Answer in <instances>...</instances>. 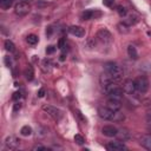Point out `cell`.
<instances>
[{
  "instance_id": "cell-31",
  "label": "cell",
  "mask_w": 151,
  "mask_h": 151,
  "mask_svg": "<svg viewBox=\"0 0 151 151\" xmlns=\"http://www.w3.org/2000/svg\"><path fill=\"white\" fill-rule=\"evenodd\" d=\"M103 4L105 5V6H112V4H113V0H103Z\"/></svg>"
},
{
  "instance_id": "cell-32",
  "label": "cell",
  "mask_w": 151,
  "mask_h": 151,
  "mask_svg": "<svg viewBox=\"0 0 151 151\" xmlns=\"http://www.w3.org/2000/svg\"><path fill=\"white\" fill-rule=\"evenodd\" d=\"M44 96H45V90H44V88H40L39 92H38V97H39V98H42Z\"/></svg>"
},
{
  "instance_id": "cell-15",
  "label": "cell",
  "mask_w": 151,
  "mask_h": 151,
  "mask_svg": "<svg viewBox=\"0 0 151 151\" xmlns=\"http://www.w3.org/2000/svg\"><path fill=\"white\" fill-rule=\"evenodd\" d=\"M140 144L147 149V150H151V134H144L140 137Z\"/></svg>"
},
{
  "instance_id": "cell-10",
  "label": "cell",
  "mask_w": 151,
  "mask_h": 151,
  "mask_svg": "<svg viewBox=\"0 0 151 151\" xmlns=\"http://www.w3.org/2000/svg\"><path fill=\"white\" fill-rule=\"evenodd\" d=\"M99 83H100V85L103 86V88L104 87H106L107 85H110V84H112V83H117L109 73H106L105 71L100 74V77H99Z\"/></svg>"
},
{
  "instance_id": "cell-13",
  "label": "cell",
  "mask_w": 151,
  "mask_h": 151,
  "mask_svg": "<svg viewBox=\"0 0 151 151\" xmlns=\"http://www.w3.org/2000/svg\"><path fill=\"white\" fill-rule=\"evenodd\" d=\"M106 106L109 109H111L112 111H119L122 107V100H117V99H111L109 98L106 101Z\"/></svg>"
},
{
  "instance_id": "cell-27",
  "label": "cell",
  "mask_w": 151,
  "mask_h": 151,
  "mask_svg": "<svg viewBox=\"0 0 151 151\" xmlns=\"http://www.w3.org/2000/svg\"><path fill=\"white\" fill-rule=\"evenodd\" d=\"M33 151H38V150H42V151H46L47 149L45 147V146H42V145H35L33 149H32Z\"/></svg>"
},
{
  "instance_id": "cell-21",
  "label": "cell",
  "mask_w": 151,
  "mask_h": 151,
  "mask_svg": "<svg viewBox=\"0 0 151 151\" xmlns=\"http://www.w3.org/2000/svg\"><path fill=\"white\" fill-rule=\"evenodd\" d=\"M26 40H27V42H28L29 45H37L38 41H39V38H38V35H35V34H29Z\"/></svg>"
},
{
  "instance_id": "cell-11",
  "label": "cell",
  "mask_w": 151,
  "mask_h": 151,
  "mask_svg": "<svg viewBox=\"0 0 151 151\" xmlns=\"http://www.w3.org/2000/svg\"><path fill=\"white\" fill-rule=\"evenodd\" d=\"M5 144H6V146H7L9 150H15V149L19 146L20 140H19L15 136H8V137L6 138V140H5Z\"/></svg>"
},
{
  "instance_id": "cell-22",
  "label": "cell",
  "mask_w": 151,
  "mask_h": 151,
  "mask_svg": "<svg viewBox=\"0 0 151 151\" xmlns=\"http://www.w3.org/2000/svg\"><path fill=\"white\" fill-rule=\"evenodd\" d=\"M20 133H21L22 136L27 137V136H29V134L32 133V127L28 126V125H24V126L20 129Z\"/></svg>"
},
{
  "instance_id": "cell-7",
  "label": "cell",
  "mask_w": 151,
  "mask_h": 151,
  "mask_svg": "<svg viewBox=\"0 0 151 151\" xmlns=\"http://www.w3.org/2000/svg\"><path fill=\"white\" fill-rule=\"evenodd\" d=\"M114 113L116 111H112L111 109H109L107 106H100L98 109V114L101 119H105V120H113V117H114Z\"/></svg>"
},
{
  "instance_id": "cell-14",
  "label": "cell",
  "mask_w": 151,
  "mask_h": 151,
  "mask_svg": "<svg viewBox=\"0 0 151 151\" xmlns=\"http://www.w3.org/2000/svg\"><path fill=\"white\" fill-rule=\"evenodd\" d=\"M68 32L72 35L77 37V38H83L85 35V29L83 27H80V26H71L68 28Z\"/></svg>"
},
{
  "instance_id": "cell-28",
  "label": "cell",
  "mask_w": 151,
  "mask_h": 151,
  "mask_svg": "<svg viewBox=\"0 0 151 151\" xmlns=\"http://www.w3.org/2000/svg\"><path fill=\"white\" fill-rule=\"evenodd\" d=\"M54 51H55V47H54V46H48V47L46 48V53H47V54H52Z\"/></svg>"
},
{
  "instance_id": "cell-20",
  "label": "cell",
  "mask_w": 151,
  "mask_h": 151,
  "mask_svg": "<svg viewBox=\"0 0 151 151\" xmlns=\"http://www.w3.org/2000/svg\"><path fill=\"white\" fill-rule=\"evenodd\" d=\"M4 46H5V50H6L7 52H9V53H12V52L15 51V45H14L11 40H5Z\"/></svg>"
},
{
  "instance_id": "cell-33",
  "label": "cell",
  "mask_w": 151,
  "mask_h": 151,
  "mask_svg": "<svg viewBox=\"0 0 151 151\" xmlns=\"http://www.w3.org/2000/svg\"><path fill=\"white\" fill-rule=\"evenodd\" d=\"M5 63H6V65L9 67V66H11V64H12V61H11V58H9V57H5Z\"/></svg>"
},
{
  "instance_id": "cell-29",
  "label": "cell",
  "mask_w": 151,
  "mask_h": 151,
  "mask_svg": "<svg viewBox=\"0 0 151 151\" xmlns=\"http://www.w3.org/2000/svg\"><path fill=\"white\" fill-rule=\"evenodd\" d=\"M12 98H13V100H15V101H17L18 99H20V98H21V93H20V92H14Z\"/></svg>"
},
{
  "instance_id": "cell-18",
  "label": "cell",
  "mask_w": 151,
  "mask_h": 151,
  "mask_svg": "<svg viewBox=\"0 0 151 151\" xmlns=\"http://www.w3.org/2000/svg\"><path fill=\"white\" fill-rule=\"evenodd\" d=\"M96 13H98V12H96V11H93V9H87V11H85V12L81 14V19H83V20L93 19V18H96Z\"/></svg>"
},
{
  "instance_id": "cell-9",
  "label": "cell",
  "mask_w": 151,
  "mask_h": 151,
  "mask_svg": "<svg viewBox=\"0 0 151 151\" xmlns=\"http://www.w3.org/2000/svg\"><path fill=\"white\" fill-rule=\"evenodd\" d=\"M106 149L109 151H123V150H127V146L122 142H111L106 144Z\"/></svg>"
},
{
  "instance_id": "cell-8",
  "label": "cell",
  "mask_w": 151,
  "mask_h": 151,
  "mask_svg": "<svg viewBox=\"0 0 151 151\" xmlns=\"http://www.w3.org/2000/svg\"><path fill=\"white\" fill-rule=\"evenodd\" d=\"M123 90H124V92L127 93V94H134L136 91H137L134 80H131V79L125 80L124 84H123Z\"/></svg>"
},
{
  "instance_id": "cell-16",
  "label": "cell",
  "mask_w": 151,
  "mask_h": 151,
  "mask_svg": "<svg viewBox=\"0 0 151 151\" xmlns=\"http://www.w3.org/2000/svg\"><path fill=\"white\" fill-rule=\"evenodd\" d=\"M124 18H125V19H124V21H123V22H124V24H126L129 27H130V26H132V25H134V24L138 21V18H137L136 15H133V14H129V15L126 14V17H124Z\"/></svg>"
},
{
  "instance_id": "cell-23",
  "label": "cell",
  "mask_w": 151,
  "mask_h": 151,
  "mask_svg": "<svg viewBox=\"0 0 151 151\" xmlns=\"http://www.w3.org/2000/svg\"><path fill=\"white\" fill-rule=\"evenodd\" d=\"M13 5V0H0V7L2 9H8Z\"/></svg>"
},
{
  "instance_id": "cell-26",
  "label": "cell",
  "mask_w": 151,
  "mask_h": 151,
  "mask_svg": "<svg viewBox=\"0 0 151 151\" xmlns=\"http://www.w3.org/2000/svg\"><path fill=\"white\" fill-rule=\"evenodd\" d=\"M74 142L77 143V144H79V145H81V144H84V142H85V139H84V137L81 136V134H76L74 136Z\"/></svg>"
},
{
  "instance_id": "cell-34",
  "label": "cell",
  "mask_w": 151,
  "mask_h": 151,
  "mask_svg": "<svg viewBox=\"0 0 151 151\" xmlns=\"http://www.w3.org/2000/svg\"><path fill=\"white\" fill-rule=\"evenodd\" d=\"M59 47H60V48H63V47H64V40H63V39L59 41Z\"/></svg>"
},
{
  "instance_id": "cell-19",
  "label": "cell",
  "mask_w": 151,
  "mask_h": 151,
  "mask_svg": "<svg viewBox=\"0 0 151 151\" xmlns=\"http://www.w3.org/2000/svg\"><path fill=\"white\" fill-rule=\"evenodd\" d=\"M24 74H25V78H26L28 81L33 80V78H34V71H33V67H32V66H27V67L25 68V71H24Z\"/></svg>"
},
{
  "instance_id": "cell-6",
  "label": "cell",
  "mask_w": 151,
  "mask_h": 151,
  "mask_svg": "<svg viewBox=\"0 0 151 151\" xmlns=\"http://www.w3.org/2000/svg\"><path fill=\"white\" fill-rule=\"evenodd\" d=\"M41 109L48 114L51 116L52 118H54L55 120H59L61 118V111L59 109H57L55 106H52V105H47V104H44L41 106Z\"/></svg>"
},
{
  "instance_id": "cell-35",
  "label": "cell",
  "mask_w": 151,
  "mask_h": 151,
  "mask_svg": "<svg viewBox=\"0 0 151 151\" xmlns=\"http://www.w3.org/2000/svg\"><path fill=\"white\" fill-rule=\"evenodd\" d=\"M20 1H24V2H29L31 0H20Z\"/></svg>"
},
{
  "instance_id": "cell-25",
  "label": "cell",
  "mask_w": 151,
  "mask_h": 151,
  "mask_svg": "<svg viewBox=\"0 0 151 151\" xmlns=\"http://www.w3.org/2000/svg\"><path fill=\"white\" fill-rule=\"evenodd\" d=\"M117 137H119L120 139H123V140H125V139H127V138H129V132H126L125 130H122V131H118V133H117Z\"/></svg>"
},
{
  "instance_id": "cell-3",
  "label": "cell",
  "mask_w": 151,
  "mask_h": 151,
  "mask_svg": "<svg viewBox=\"0 0 151 151\" xmlns=\"http://www.w3.org/2000/svg\"><path fill=\"white\" fill-rule=\"evenodd\" d=\"M134 84H136V88L139 93H146L149 90V80L146 77L144 76H139L134 79Z\"/></svg>"
},
{
  "instance_id": "cell-24",
  "label": "cell",
  "mask_w": 151,
  "mask_h": 151,
  "mask_svg": "<svg viewBox=\"0 0 151 151\" xmlns=\"http://www.w3.org/2000/svg\"><path fill=\"white\" fill-rule=\"evenodd\" d=\"M117 12H118V14L120 17H126V14H127V9L124 6H122V5L117 6Z\"/></svg>"
},
{
  "instance_id": "cell-5",
  "label": "cell",
  "mask_w": 151,
  "mask_h": 151,
  "mask_svg": "<svg viewBox=\"0 0 151 151\" xmlns=\"http://www.w3.org/2000/svg\"><path fill=\"white\" fill-rule=\"evenodd\" d=\"M97 39H98L99 41H101L103 44H111L113 38H112V34L110 33L109 29H106V28H100V29H98V32H97Z\"/></svg>"
},
{
  "instance_id": "cell-12",
  "label": "cell",
  "mask_w": 151,
  "mask_h": 151,
  "mask_svg": "<svg viewBox=\"0 0 151 151\" xmlns=\"http://www.w3.org/2000/svg\"><path fill=\"white\" fill-rule=\"evenodd\" d=\"M101 133L106 137H117V133H118V130L117 127H114L113 125H105L103 126L101 129Z\"/></svg>"
},
{
  "instance_id": "cell-4",
  "label": "cell",
  "mask_w": 151,
  "mask_h": 151,
  "mask_svg": "<svg viewBox=\"0 0 151 151\" xmlns=\"http://www.w3.org/2000/svg\"><path fill=\"white\" fill-rule=\"evenodd\" d=\"M31 7L28 5V2H24V1H19L15 6H14V13L18 17H25L29 13Z\"/></svg>"
},
{
  "instance_id": "cell-17",
  "label": "cell",
  "mask_w": 151,
  "mask_h": 151,
  "mask_svg": "<svg viewBox=\"0 0 151 151\" xmlns=\"http://www.w3.org/2000/svg\"><path fill=\"white\" fill-rule=\"evenodd\" d=\"M127 55H129L131 59H137V58H138L137 48H136L132 44H130V45L127 46Z\"/></svg>"
},
{
  "instance_id": "cell-1",
  "label": "cell",
  "mask_w": 151,
  "mask_h": 151,
  "mask_svg": "<svg viewBox=\"0 0 151 151\" xmlns=\"http://www.w3.org/2000/svg\"><path fill=\"white\" fill-rule=\"evenodd\" d=\"M104 71H105L106 73H109L117 83H118L119 80H122L123 74H124L123 68H122L117 63H113V61H107V63H105V64H104Z\"/></svg>"
},
{
  "instance_id": "cell-30",
  "label": "cell",
  "mask_w": 151,
  "mask_h": 151,
  "mask_svg": "<svg viewBox=\"0 0 151 151\" xmlns=\"http://www.w3.org/2000/svg\"><path fill=\"white\" fill-rule=\"evenodd\" d=\"M20 107H21V104H20L19 101H17V103L14 104V107H13V111H14V112H17L18 110H20Z\"/></svg>"
},
{
  "instance_id": "cell-2",
  "label": "cell",
  "mask_w": 151,
  "mask_h": 151,
  "mask_svg": "<svg viewBox=\"0 0 151 151\" xmlns=\"http://www.w3.org/2000/svg\"><path fill=\"white\" fill-rule=\"evenodd\" d=\"M106 94L109 98L111 99H117V100H122L123 96H124V90L123 87H120L119 85H117V83H112L110 85H107L106 87H104Z\"/></svg>"
}]
</instances>
